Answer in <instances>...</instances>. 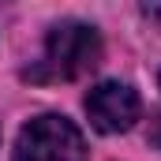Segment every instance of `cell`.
I'll return each mask as SVG.
<instances>
[{
    "mask_svg": "<svg viewBox=\"0 0 161 161\" xmlns=\"http://www.w3.org/2000/svg\"><path fill=\"white\" fill-rule=\"evenodd\" d=\"M97 60H101V38H97V30L86 26V23L68 19V23H56L49 30L45 56H41L38 68L26 71V75L41 79V82H49V79H79Z\"/></svg>",
    "mask_w": 161,
    "mask_h": 161,
    "instance_id": "1",
    "label": "cell"
},
{
    "mask_svg": "<svg viewBox=\"0 0 161 161\" xmlns=\"http://www.w3.org/2000/svg\"><path fill=\"white\" fill-rule=\"evenodd\" d=\"M15 161H86V139L68 116L41 113L19 131Z\"/></svg>",
    "mask_w": 161,
    "mask_h": 161,
    "instance_id": "2",
    "label": "cell"
},
{
    "mask_svg": "<svg viewBox=\"0 0 161 161\" xmlns=\"http://www.w3.org/2000/svg\"><path fill=\"white\" fill-rule=\"evenodd\" d=\"M142 105H139V94L127 86V82H97L90 94H86V116L90 124L101 131V135H120L131 124L139 120Z\"/></svg>",
    "mask_w": 161,
    "mask_h": 161,
    "instance_id": "3",
    "label": "cell"
},
{
    "mask_svg": "<svg viewBox=\"0 0 161 161\" xmlns=\"http://www.w3.org/2000/svg\"><path fill=\"white\" fill-rule=\"evenodd\" d=\"M150 142H154V146L161 150V113L154 116V124H150Z\"/></svg>",
    "mask_w": 161,
    "mask_h": 161,
    "instance_id": "4",
    "label": "cell"
},
{
    "mask_svg": "<svg viewBox=\"0 0 161 161\" xmlns=\"http://www.w3.org/2000/svg\"><path fill=\"white\" fill-rule=\"evenodd\" d=\"M142 4H146V11H150V15L161 23V0H142Z\"/></svg>",
    "mask_w": 161,
    "mask_h": 161,
    "instance_id": "5",
    "label": "cell"
},
{
    "mask_svg": "<svg viewBox=\"0 0 161 161\" xmlns=\"http://www.w3.org/2000/svg\"><path fill=\"white\" fill-rule=\"evenodd\" d=\"M158 86H161V75H158Z\"/></svg>",
    "mask_w": 161,
    "mask_h": 161,
    "instance_id": "6",
    "label": "cell"
}]
</instances>
